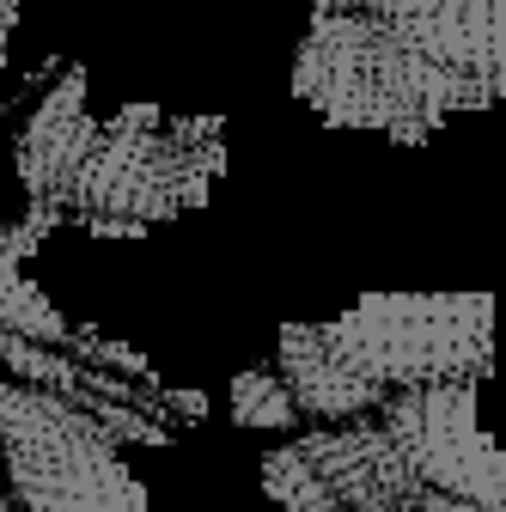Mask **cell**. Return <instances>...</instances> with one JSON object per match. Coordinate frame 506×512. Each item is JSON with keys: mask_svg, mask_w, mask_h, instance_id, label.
<instances>
[{"mask_svg": "<svg viewBox=\"0 0 506 512\" xmlns=\"http://www.w3.org/2000/svg\"><path fill=\"white\" fill-rule=\"evenodd\" d=\"M232 421L238 427H269V433H281V427H299V403L287 397V384H281V372H238L232 378Z\"/></svg>", "mask_w": 506, "mask_h": 512, "instance_id": "11", "label": "cell"}, {"mask_svg": "<svg viewBox=\"0 0 506 512\" xmlns=\"http://www.w3.org/2000/svg\"><path fill=\"white\" fill-rule=\"evenodd\" d=\"M220 122L165 116L159 104H122L98 116L92 141L61 189V208H80L92 232H147L183 208H202L220 177Z\"/></svg>", "mask_w": 506, "mask_h": 512, "instance_id": "2", "label": "cell"}, {"mask_svg": "<svg viewBox=\"0 0 506 512\" xmlns=\"http://www.w3.org/2000/svg\"><path fill=\"white\" fill-rule=\"evenodd\" d=\"M275 372L287 384V397L299 403V415L318 421H360L372 409H385V391L372 378H360L336 342L324 336V324H287L281 348H275Z\"/></svg>", "mask_w": 506, "mask_h": 512, "instance_id": "8", "label": "cell"}, {"mask_svg": "<svg viewBox=\"0 0 506 512\" xmlns=\"http://www.w3.org/2000/svg\"><path fill=\"white\" fill-rule=\"evenodd\" d=\"M324 336L385 397L415 384L488 378L494 366V299L488 293H366Z\"/></svg>", "mask_w": 506, "mask_h": 512, "instance_id": "3", "label": "cell"}, {"mask_svg": "<svg viewBox=\"0 0 506 512\" xmlns=\"http://www.w3.org/2000/svg\"><path fill=\"white\" fill-rule=\"evenodd\" d=\"M293 92L330 128H378L403 147L427 141L452 110L500 104L488 86L421 61L385 19L354 7H318L293 61Z\"/></svg>", "mask_w": 506, "mask_h": 512, "instance_id": "1", "label": "cell"}, {"mask_svg": "<svg viewBox=\"0 0 506 512\" xmlns=\"http://www.w3.org/2000/svg\"><path fill=\"white\" fill-rule=\"evenodd\" d=\"M293 445H299V458L318 470V482L336 494L342 512H421L427 488L378 421L360 415L348 427H318Z\"/></svg>", "mask_w": 506, "mask_h": 512, "instance_id": "6", "label": "cell"}, {"mask_svg": "<svg viewBox=\"0 0 506 512\" xmlns=\"http://www.w3.org/2000/svg\"><path fill=\"white\" fill-rule=\"evenodd\" d=\"M0 452L25 512H147V488L116 439L49 391L0 378Z\"/></svg>", "mask_w": 506, "mask_h": 512, "instance_id": "4", "label": "cell"}, {"mask_svg": "<svg viewBox=\"0 0 506 512\" xmlns=\"http://www.w3.org/2000/svg\"><path fill=\"white\" fill-rule=\"evenodd\" d=\"M92 128H98V116L86 110V68H68L19 135V183L31 189V202L61 208V189H68Z\"/></svg>", "mask_w": 506, "mask_h": 512, "instance_id": "9", "label": "cell"}, {"mask_svg": "<svg viewBox=\"0 0 506 512\" xmlns=\"http://www.w3.org/2000/svg\"><path fill=\"white\" fill-rule=\"evenodd\" d=\"M385 25L421 61L488 86L506 104V0H409Z\"/></svg>", "mask_w": 506, "mask_h": 512, "instance_id": "7", "label": "cell"}, {"mask_svg": "<svg viewBox=\"0 0 506 512\" xmlns=\"http://www.w3.org/2000/svg\"><path fill=\"white\" fill-rule=\"evenodd\" d=\"M0 324L7 330H25V336H68V324H61V311L19 275V256L0 250Z\"/></svg>", "mask_w": 506, "mask_h": 512, "instance_id": "12", "label": "cell"}, {"mask_svg": "<svg viewBox=\"0 0 506 512\" xmlns=\"http://www.w3.org/2000/svg\"><path fill=\"white\" fill-rule=\"evenodd\" d=\"M378 427L421 476L427 494L464 500L476 512H506V445L476 415V384H415L378 409Z\"/></svg>", "mask_w": 506, "mask_h": 512, "instance_id": "5", "label": "cell"}, {"mask_svg": "<svg viewBox=\"0 0 506 512\" xmlns=\"http://www.w3.org/2000/svg\"><path fill=\"white\" fill-rule=\"evenodd\" d=\"M324 7H354V13H372V19H391V13L409 7V0H324Z\"/></svg>", "mask_w": 506, "mask_h": 512, "instance_id": "13", "label": "cell"}, {"mask_svg": "<svg viewBox=\"0 0 506 512\" xmlns=\"http://www.w3.org/2000/svg\"><path fill=\"white\" fill-rule=\"evenodd\" d=\"M263 488H269V500L287 506V512H342L336 494L318 482V470L299 458V445H275V452L263 458Z\"/></svg>", "mask_w": 506, "mask_h": 512, "instance_id": "10", "label": "cell"}]
</instances>
